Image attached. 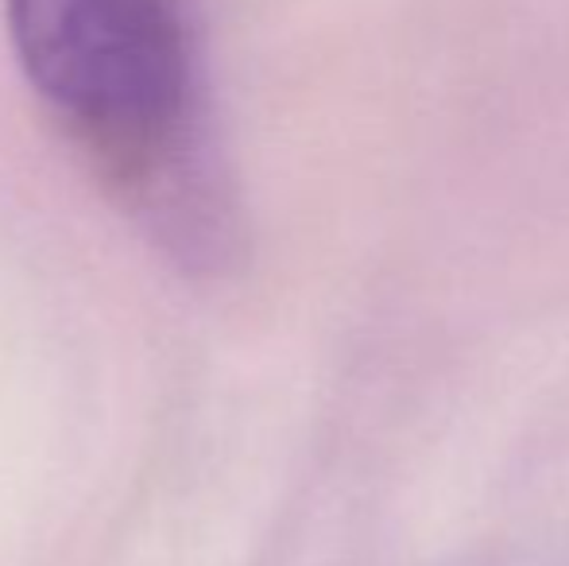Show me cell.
Here are the masks:
<instances>
[{
	"instance_id": "obj_1",
	"label": "cell",
	"mask_w": 569,
	"mask_h": 566,
	"mask_svg": "<svg viewBox=\"0 0 569 566\" xmlns=\"http://www.w3.org/2000/svg\"><path fill=\"white\" fill-rule=\"evenodd\" d=\"M28 86L140 206L171 202L194 132V54L179 0H4Z\"/></svg>"
}]
</instances>
